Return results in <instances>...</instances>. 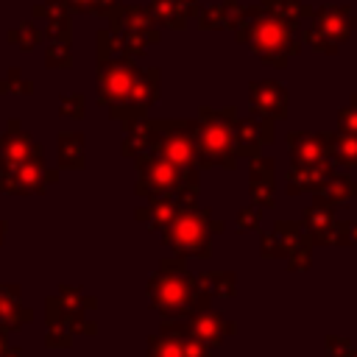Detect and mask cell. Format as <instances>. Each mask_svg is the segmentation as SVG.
I'll list each match as a JSON object with an SVG mask.
<instances>
[]
</instances>
